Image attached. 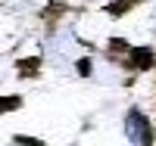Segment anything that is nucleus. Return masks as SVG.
<instances>
[{
	"label": "nucleus",
	"instance_id": "f257e3e1",
	"mask_svg": "<svg viewBox=\"0 0 156 146\" xmlns=\"http://www.w3.org/2000/svg\"><path fill=\"white\" fill-rule=\"evenodd\" d=\"M125 137L131 140V143H137V146L153 143V131H150V121L144 118V112L131 109V112L125 115Z\"/></svg>",
	"mask_w": 156,
	"mask_h": 146
},
{
	"label": "nucleus",
	"instance_id": "423d86ee",
	"mask_svg": "<svg viewBox=\"0 0 156 146\" xmlns=\"http://www.w3.org/2000/svg\"><path fill=\"white\" fill-rule=\"evenodd\" d=\"M137 3H144V0H112V3H106L103 9L109 12V16H125L131 6H137Z\"/></svg>",
	"mask_w": 156,
	"mask_h": 146
},
{
	"label": "nucleus",
	"instance_id": "7ed1b4c3",
	"mask_svg": "<svg viewBox=\"0 0 156 146\" xmlns=\"http://www.w3.org/2000/svg\"><path fill=\"white\" fill-rule=\"evenodd\" d=\"M131 44L128 41H122V37H112V41L106 44V56L112 59V62H119V65H128V59H131Z\"/></svg>",
	"mask_w": 156,
	"mask_h": 146
},
{
	"label": "nucleus",
	"instance_id": "20e7f679",
	"mask_svg": "<svg viewBox=\"0 0 156 146\" xmlns=\"http://www.w3.org/2000/svg\"><path fill=\"white\" fill-rule=\"evenodd\" d=\"M66 12H69V6L62 3V0H50V3L41 9V22H47L50 28H53V25H56L62 16H66Z\"/></svg>",
	"mask_w": 156,
	"mask_h": 146
},
{
	"label": "nucleus",
	"instance_id": "0eeeda50",
	"mask_svg": "<svg viewBox=\"0 0 156 146\" xmlns=\"http://www.w3.org/2000/svg\"><path fill=\"white\" fill-rule=\"evenodd\" d=\"M19 106H22V100H19V97H6L3 103H0V109L9 112V109H19Z\"/></svg>",
	"mask_w": 156,
	"mask_h": 146
},
{
	"label": "nucleus",
	"instance_id": "f03ea898",
	"mask_svg": "<svg viewBox=\"0 0 156 146\" xmlns=\"http://www.w3.org/2000/svg\"><path fill=\"white\" fill-rule=\"evenodd\" d=\"M153 65H156V53H153L150 47H134V50H131V59H128L125 69H131V72H147V69H153Z\"/></svg>",
	"mask_w": 156,
	"mask_h": 146
},
{
	"label": "nucleus",
	"instance_id": "6e6552de",
	"mask_svg": "<svg viewBox=\"0 0 156 146\" xmlns=\"http://www.w3.org/2000/svg\"><path fill=\"white\" fill-rule=\"evenodd\" d=\"M75 69H78V75H84V78H87L94 65H90V59H78V62H75Z\"/></svg>",
	"mask_w": 156,
	"mask_h": 146
},
{
	"label": "nucleus",
	"instance_id": "39448f33",
	"mask_svg": "<svg viewBox=\"0 0 156 146\" xmlns=\"http://www.w3.org/2000/svg\"><path fill=\"white\" fill-rule=\"evenodd\" d=\"M16 72H19V78H37V72H41V56L16 59Z\"/></svg>",
	"mask_w": 156,
	"mask_h": 146
}]
</instances>
